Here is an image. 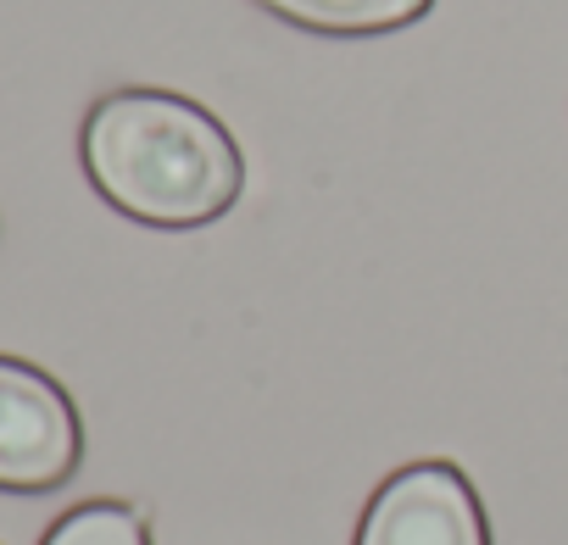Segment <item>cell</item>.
<instances>
[{"label": "cell", "instance_id": "3957f363", "mask_svg": "<svg viewBox=\"0 0 568 545\" xmlns=\"http://www.w3.org/2000/svg\"><path fill=\"white\" fill-rule=\"evenodd\" d=\"M357 545H490L474 484L452 462H413L379 484Z\"/></svg>", "mask_w": 568, "mask_h": 545}, {"label": "cell", "instance_id": "277c9868", "mask_svg": "<svg viewBox=\"0 0 568 545\" xmlns=\"http://www.w3.org/2000/svg\"><path fill=\"white\" fill-rule=\"evenodd\" d=\"M256 7L318 34H385L418 23L435 0H256Z\"/></svg>", "mask_w": 568, "mask_h": 545}, {"label": "cell", "instance_id": "7a4b0ae2", "mask_svg": "<svg viewBox=\"0 0 568 545\" xmlns=\"http://www.w3.org/2000/svg\"><path fill=\"white\" fill-rule=\"evenodd\" d=\"M84 451L79 412L57 379L0 357V490L40 495L73 479Z\"/></svg>", "mask_w": 568, "mask_h": 545}, {"label": "cell", "instance_id": "5b68a950", "mask_svg": "<svg viewBox=\"0 0 568 545\" xmlns=\"http://www.w3.org/2000/svg\"><path fill=\"white\" fill-rule=\"evenodd\" d=\"M45 545H151L145 539V517L123 501H90L79 512H68Z\"/></svg>", "mask_w": 568, "mask_h": 545}, {"label": "cell", "instance_id": "6da1fadb", "mask_svg": "<svg viewBox=\"0 0 568 545\" xmlns=\"http://www.w3.org/2000/svg\"><path fill=\"white\" fill-rule=\"evenodd\" d=\"M84 173L129 217L201 228L240 200V151L229 128L184 95L118 90L84 117Z\"/></svg>", "mask_w": 568, "mask_h": 545}]
</instances>
